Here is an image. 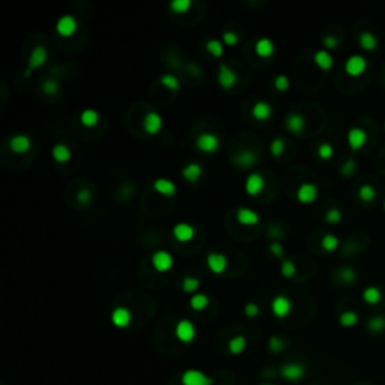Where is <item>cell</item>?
I'll return each mask as SVG.
<instances>
[{
    "instance_id": "cell-1",
    "label": "cell",
    "mask_w": 385,
    "mask_h": 385,
    "mask_svg": "<svg viewBox=\"0 0 385 385\" xmlns=\"http://www.w3.org/2000/svg\"><path fill=\"white\" fill-rule=\"evenodd\" d=\"M367 69V60L363 54H352L345 62V72L349 77H360Z\"/></svg>"
},
{
    "instance_id": "cell-2",
    "label": "cell",
    "mask_w": 385,
    "mask_h": 385,
    "mask_svg": "<svg viewBox=\"0 0 385 385\" xmlns=\"http://www.w3.org/2000/svg\"><path fill=\"white\" fill-rule=\"evenodd\" d=\"M175 335L182 343H191L196 338V327L188 319H181L175 327Z\"/></svg>"
},
{
    "instance_id": "cell-3",
    "label": "cell",
    "mask_w": 385,
    "mask_h": 385,
    "mask_svg": "<svg viewBox=\"0 0 385 385\" xmlns=\"http://www.w3.org/2000/svg\"><path fill=\"white\" fill-rule=\"evenodd\" d=\"M181 382L182 385H212V378L197 368H188L182 373Z\"/></svg>"
},
{
    "instance_id": "cell-4",
    "label": "cell",
    "mask_w": 385,
    "mask_h": 385,
    "mask_svg": "<svg viewBox=\"0 0 385 385\" xmlns=\"http://www.w3.org/2000/svg\"><path fill=\"white\" fill-rule=\"evenodd\" d=\"M280 376L287 381V382H298L304 378L305 375V368L302 364L298 363H287L280 367Z\"/></svg>"
},
{
    "instance_id": "cell-5",
    "label": "cell",
    "mask_w": 385,
    "mask_h": 385,
    "mask_svg": "<svg viewBox=\"0 0 385 385\" xmlns=\"http://www.w3.org/2000/svg\"><path fill=\"white\" fill-rule=\"evenodd\" d=\"M45 60H47V49L44 47V45H36V47L32 50L29 56V60H27V69H26V77H30L33 69L42 67L45 64Z\"/></svg>"
},
{
    "instance_id": "cell-6",
    "label": "cell",
    "mask_w": 385,
    "mask_h": 385,
    "mask_svg": "<svg viewBox=\"0 0 385 385\" xmlns=\"http://www.w3.org/2000/svg\"><path fill=\"white\" fill-rule=\"evenodd\" d=\"M271 310L275 318H286L292 312V301L283 294L275 295L271 301Z\"/></svg>"
},
{
    "instance_id": "cell-7",
    "label": "cell",
    "mask_w": 385,
    "mask_h": 385,
    "mask_svg": "<svg viewBox=\"0 0 385 385\" xmlns=\"http://www.w3.org/2000/svg\"><path fill=\"white\" fill-rule=\"evenodd\" d=\"M151 262H152V267L155 268L158 272H166L168 269H172L173 267V256L166 251V250H157L155 253L152 254L151 257Z\"/></svg>"
},
{
    "instance_id": "cell-8",
    "label": "cell",
    "mask_w": 385,
    "mask_h": 385,
    "mask_svg": "<svg viewBox=\"0 0 385 385\" xmlns=\"http://www.w3.org/2000/svg\"><path fill=\"white\" fill-rule=\"evenodd\" d=\"M196 146L202 152H215L220 146V138L212 133H202L196 138Z\"/></svg>"
},
{
    "instance_id": "cell-9",
    "label": "cell",
    "mask_w": 385,
    "mask_h": 385,
    "mask_svg": "<svg viewBox=\"0 0 385 385\" xmlns=\"http://www.w3.org/2000/svg\"><path fill=\"white\" fill-rule=\"evenodd\" d=\"M346 140H348V145L352 151H358V149L364 148V145L367 143V133L360 127H352L348 131Z\"/></svg>"
},
{
    "instance_id": "cell-10",
    "label": "cell",
    "mask_w": 385,
    "mask_h": 385,
    "mask_svg": "<svg viewBox=\"0 0 385 385\" xmlns=\"http://www.w3.org/2000/svg\"><path fill=\"white\" fill-rule=\"evenodd\" d=\"M318 194H319V188L318 185L312 182H304L298 187L297 190V199L300 200L301 203H312L318 199Z\"/></svg>"
},
{
    "instance_id": "cell-11",
    "label": "cell",
    "mask_w": 385,
    "mask_h": 385,
    "mask_svg": "<svg viewBox=\"0 0 385 385\" xmlns=\"http://www.w3.org/2000/svg\"><path fill=\"white\" fill-rule=\"evenodd\" d=\"M217 80H218L221 87L230 89V87H234L236 84L238 77H236L235 71L230 68L229 65L220 64V68H218V72H217Z\"/></svg>"
},
{
    "instance_id": "cell-12",
    "label": "cell",
    "mask_w": 385,
    "mask_h": 385,
    "mask_svg": "<svg viewBox=\"0 0 385 385\" xmlns=\"http://www.w3.org/2000/svg\"><path fill=\"white\" fill-rule=\"evenodd\" d=\"M56 30H57V33L60 36H65V38L71 36L75 32V30H77V20H75V17H72V15H69V14L62 15V17H60L57 20V23H56Z\"/></svg>"
},
{
    "instance_id": "cell-13",
    "label": "cell",
    "mask_w": 385,
    "mask_h": 385,
    "mask_svg": "<svg viewBox=\"0 0 385 385\" xmlns=\"http://www.w3.org/2000/svg\"><path fill=\"white\" fill-rule=\"evenodd\" d=\"M265 188V179L259 172H253L245 179V191L250 196H257L262 190Z\"/></svg>"
},
{
    "instance_id": "cell-14",
    "label": "cell",
    "mask_w": 385,
    "mask_h": 385,
    "mask_svg": "<svg viewBox=\"0 0 385 385\" xmlns=\"http://www.w3.org/2000/svg\"><path fill=\"white\" fill-rule=\"evenodd\" d=\"M163 128V117L161 115H158L157 112H149L145 115L143 117V130L153 135V134H157L160 133V130Z\"/></svg>"
},
{
    "instance_id": "cell-15",
    "label": "cell",
    "mask_w": 385,
    "mask_h": 385,
    "mask_svg": "<svg viewBox=\"0 0 385 385\" xmlns=\"http://www.w3.org/2000/svg\"><path fill=\"white\" fill-rule=\"evenodd\" d=\"M131 319H133V315H131L130 309H127V307H124V305L116 307V309L112 312V322H113V325L117 328H127L131 323Z\"/></svg>"
},
{
    "instance_id": "cell-16",
    "label": "cell",
    "mask_w": 385,
    "mask_h": 385,
    "mask_svg": "<svg viewBox=\"0 0 385 385\" xmlns=\"http://www.w3.org/2000/svg\"><path fill=\"white\" fill-rule=\"evenodd\" d=\"M206 265L214 274H221L227 268V257L221 253H209L206 257Z\"/></svg>"
},
{
    "instance_id": "cell-17",
    "label": "cell",
    "mask_w": 385,
    "mask_h": 385,
    "mask_svg": "<svg viewBox=\"0 0 385 385\" xmlns=\"http://www.w3.org/2000/svg\"><path fill=\"white\" fill-rule=\"evenodd\" d=\"M173 236L179 241V242H188L194 238V227L190 223H178L173 227Z\"/></svg>"
},
{
    "instance_id": "cell-18",
    "label": "cell",
    "mask_w": 385,
    "mask_h": 385,
    "mask_svg": "<svg viewBox=\"0 0 385 385\" xmlns=\"http://www.w3.org/2000/svg\"><path fill=\"white\" fill-rule=\"evenodd\" d=\"M9 146L14 152L17 153H24L30 149L32 146V140H30V137L26 135V134H15L11 137L9 140Z\"/></svg>"
},
{
    "instance_id": "cell-19",
    "label": "cell",
    "mask_w": 385,
    "mask_h": 385,
    "mask_svg": "<svg viewBox=\"0 0 385 385\" xmlns=\"http://www.w3.org/2000/svg\"><path fill=\"white\" fill-rule=\"evenodd\" d=\"M153 190H155L157 193H160V194H163V196L172 197L176 193V184L172 179L157 178L155 181H153Z\"/></svg>"
},
{
    "instance_id": "cell-20",
    "label": "cell",
    "mask_w": 385,
    "mask_h": 385,
    "mask_svg": "<svg viewBox=\"0 0 385 385\" xmlns=\"http://www.w3.org/2000/svg\"><path fill=\"white\" fill-rule=\"evenodd\" d=\"M236 220L241 224L253 226V224L259 223L260 217H259V214L256 211H253L250 208H238V211H236Z\"/></svg>"
},
{
    "instance_id": "cell-21",
    "label": "cell",
    "mask_w": 385,
    "mask_h": 385,
    "mask_svg": "<svg viewBox=\"0 0 385 385\" xmlns=\"http://www.w3.org/2000/svg\"><path fill=\"white\" fill-rule=\"evenodd\" d=\"M286 128L294 134L302 133L305 128V117L300 113H290L286 117Z\"/></svg>"
},
{
    "instance_id": "cell-22",
    "label": "cell",
    "mask_w": 385,
    "mask_h": 385,
    "mask_svg": "<svg viewBox=\"0 0 385 385\" xmlns=\"http://www.w3.org/2000/svg\"><path fill=\"white\" fill-rule=\"evenodd\" d=\"M358 44L364 51H375L379 45V41L375 33L368 32V30H364V32H361L358 36Z\"/></svg>"
},
{
    "instance_id": "cell-23",
    "label": "cell",
    "mask_w": 385,
    "mask_h": 385,
    "mask_svg": "<svg viewBox=\"0 0 385 385\" xmlns=\"http://www.w3.org/2000/svg\"><path fill=\"white\" fill-rule=\"evenodd\" d=\"M313 60H315V64L323 71L331 69L334 65V57L331 56V53L328 50H318L313 56Z\"/></svg>"
},
{
    "instance_id": "cell-24",
    "label": "cell",
    "mask_w": 385,
    "mask_h": 385,
    "mask_svg": "<svg viewBox=\"0 0 385 385\" xmlns=\"http://www.w3.org/2000/svg\"><path fill=\"white\" fill-rule=\"evenodd\" d=\"M254 50H256V54L260 56V57H269L274 53L275 47H274V42L269 38L264 36V38H259L256 41Z\"/></svg>"
},
{
    "instance_id": "cell-25",
    "label": "cell",
    "mask_w": 385,
    "mask_h": 385,
    "mask_svg": "<svg viewBox=\"0 0 385 385\" xmlns=\"http://www.w3.org/2000/svg\"><path fill=\"white\" fill-rule=\"evenodd\" d=\"M363 301L368 305H376L382 301V290L378 286H367L363 290Z\"/></svg>"
},
{
    "instance_id": "cell-26",
    "label": "cell",
    "mask_w": 385,
    "mask_h": 385,
    "mask_svg": "<svg viewBox=\"0 0 385 385\" xmlns=\"http://www.w3.org/2000/svg\"><path fill=\"white\" fill-rule=\"evenodd\" d=\"M253 116L259 120H267L271 117L272 115V107L269 102L267 101H257L254 105H253V110H251Z\"/></svg>"
},
{
    "instance_id": "cell-27",
    "label": "cell",
    "mask_w": 385,
    "mask_h": 385,
    "mask_svg": "<svg viewBox=\"0 0 385 385\" xmlns=\"http://www.w3.org/2000/svg\"><path fill=\"white\" fill-rule=\"evenodd\" d=\"M227 348H229V352L232 353V355H239L245 351L247 348V338L244 335H235L229 340L227 343Z\"/></svg>"
},
{
    "instance_id": "cell-28",
    "label": "cell",
    "mask_w": 385,
    "mask_h": 385,
    "mask_svg": "<svg viewBox=\"0 0 385 385\" xmlns=\"http://www.w3.org/2000/svg\"><path fill=\"white\" fill-rule=\"evenodd\" d=\"M234 161L235 164L241 166V167H251L256 164V153L251 152V151H241L239 153L234 157Z\"/></svg>"
},
{
    "instance_id": "cell-29",
    "label": "cell",
    "mask_w": 385,
    "mask_h": 385,
    "mask_svg": "<svg viewBox=\"0 0 385 385\" xmlns=\"http://www.w3.org/2000/svg\"><path fill=\"white\" fill-rule=\"evenodd\" d=\"M51 155H53L54 161H57V163L62 164V163H67V161L71 160V151H69V148H68L67 145H64V143H57V145L53 146Z\"/></svg>"
},
{
    "instance_id": "cell-30",
    "label": "cell",
    "mask_w": 385,
    "mask_h": 385,
    "mask_svg": "<svg viewBox=\"0 0 385 385\" xmlns=\"http://www.w3.org/2000/svg\"><path fill=\"white\" fill-rule=\"evenodd\" d=\"M182 176L190 182H196L202 176V166L199 163H190L182 168Z\"/></svg>"
},
{
    "instance_id": "cell-31",
    "label": "cell",
    "mask_w": 385,
    "mask_h": 385,
    "mask_svg": "<svg viewBox=\"0 0 385 385\" xmlns=\"http://www.w3.org/2000/svg\"><path fill=\"white\" fill-rule=\"evenodd\" d=\"M100 120V113L94 109H86L80 113V122L84 127H95Z\"/></svg>"
},
{
    "instance_id": "cell-32",
    "label": "cell",
    "mask_w": 385,
    "mask_h": 385,
    "mask_svg": "<svg viewBox=\"0 0 385 385\" xmlns=\"http://www.w3.org/2000/svg\"><path fill=\"white\" fill-rule=\"evenodd\" d=\"M367 330L372 334H382L385 331V316L378 315L368 319L367 322Z\"/></svg>"
},
{
    "instance_id": "cell-33",
    "label": "cell",
    "mask_w": 385,
    "mask_h": 385,
    "mask_svg": "<svg viewBox=\"0 0 385 385\" xmlns=\"http://www.w3.org/2000/svg\"><path fill=\"white\" fill-rule=\"evenodd\" d=\"M337 279L343 285H352L353 282H357V271L351 267H343L337 271Z\"/></svg>"
},
{
    "instance_id": "cell-34",
    "label": "cell",
    "mask_w": 385,
    "mask_h": 385,
    "mask_svg": "<svg viewBox=\"0 0 385 385\" xmlns=\"http://www.w3.org/2000/svg\"><path fill=\"white\" fill-rule=\"evenodd\" d=\"M209 305V297L206 294H194L190 298V307L196 312H202Z\"/></svg>"
},
{
    "instance_id": "cell-35",
    "label": "cell",
    "mask_w": 385,
    "mask_h": 385,
    "mask_svg": "<svg viewBox=\"0 0 385 385\" xmlns=\"http://www.w3.org/2000/svg\"><path fill=\"white\" fill-rule=\"evenodd\" d=\"M376 197V190L370 185V184H364L358 188V199L364 203H370L373 202Z\"/></svg>"
},
{
    "instance_id": "cell-36",
    "label": "cell",
    "mask_w": 385,
    "mask_h": 385,
    "mask_svg": "<svg viewBox=\"0 0 385 385\" xmlns=\"http://www.w3.org/2000/svg\"><path fill=\"white\" fill-rule=\"evenodd\" d=\"M338 322H340V325L345 328H352L358 323V315L352 310H346L338 316Z\"/></svg>"
},
{
    "instance_id": "cell-37",
    "label": "cell",
    "mask_w": 385,
    "mask_h": 385,
    "mask_svg": "<svg viewBox=\"0 0 385 385\" xmlns=\"http://www.w3.org/2000/svg\"><path fill=\"white\" fill-rule=\"evenodd\" d=\"M338 244H340V241H338V238L333 234H327V235H323L322 241H320V245H322V249L328 251V253H333L338 249Z\"/></svg>"
},
{
    "instance_id": "cell-38",
    "label": "cell",
    "mask_w": 385,
    "mask_h": 385,
    "mask_svg": "<svg viewBox=\"0 0 385 385\" xmlns=\"http://www.w3.org/2000/svg\"><path fill=\"white\" fill-rule=\"evenodd\" d=\"M206 50L214 56V57H221L224 53V45L218 39H209L206 42Z\"/></svg>"
},
{
    "instance_id": "cell-39",
    "label": "cell",
    "mask_w": 385,
    "mask_h": 385,
    "mask_svg": "<svg viewBox=\"0 0 385 385\" xmlns=\"http://www.w3.org/2000/svg\"><path fill=\"white\" fill-rule=\"evenodd\" d=\"M161 84L167 89H170V90H178L181 87L179 84V80H178V77L173 75V74H164L161 79H160Z\"/></svg>"
},
{
    "instance_id": "cell-40",
    "label": "cell",
    "mask_w": 385,
    "mask_h": 385,
    "mask_svg": "<svg viewBox=\"0 0 385 385\" xmlns=\"http://www.w3.org/2000/svg\"><path fill=\"white\" fill-rule=\"evenodd\" d=\"M200 287V280L196 279V277H185V279L182 280V289L184 292H187V294H193Z\"/></svg>"
},
{
    "instance_id": "cell-41",
    "label": "cell",
    "mask_w": 385,
    "mask_h": 385,
    "mask_svg": "<svg viewBox=\"0 0 385 385\" xmlns=\"http://www.w3.org/2000/svg\"><path fill=\"white\" fill-rule=\"evenodd\" d=\"M318 155H319L320 160H331L333 155H334V148H333V145L328 143V142L320 143L319 148H318Z\"/></svg>"
},
{
    "instance_id": "cell-42",
    "label": "cell",
    "mask_w": 385,
    "mask_h": 385,
    "mask_svg": "<svg viewBox=\"0 0 385 385\" xmlns=\"http://www.w3.org/2000/svg\"><path fill=\"white\" fill-rule=\"evenodd\" d=\"M342 218H343V214H342V211L338 209V208H331V209H328L327 214H325V221L330 223V224H337V223H340Z\"/></svg>"
},
{
    "instance_id": "cell-43",
    "label": "cell",
    "mask_w": 385,
    "mask_h": 385,
    "mask_svg": "<svg viewBox=\"0 0 385 385\" xmlns=\"http://www.w3.org/2000/svg\"><path fill=\"white\" fill-rule=\"evenodd\" d=\"M268 349L274 353H279L285 349V340L279 335H272L268 342Z\"/></svg>"
},
{
    "instance_id": "cell-44",
    "label": "cell",
    "mask_w": 385,
    "mask_h": 385,
    "mask_svg": "<svg viewBox=\"0 0 385 385\" xmlns=\"http://www.w3.org/2000/svg\"><path fill=\"white\" fill-rule=\"evenodd\" d=\"M269 151H271V153L274 157H280L283 153V151H285V140H283V138H280V137L272 138V142L269 145Z\"/></svg>"
},
{
    "instance_id": "cell-45",
    "label": "cell",
    "mask_w": 385,
    "mask_h": 385,
    "mask_svg": "<svg viewBox=\"0 0 385 385\" xmlns=\"http://www.w3.org/2000/svg\"><path fill=\"white\" fill-rule=\"evenodd\" d=\"M295 272H297V267H295L294 262H292L290 259L283 260V264H282V274L286 277V279H290V277H294Z\"/></svg>"
},
{
    "instance_id": "cell-46",
    "label": "cell",
    "mask_w": 385,
    "mask_h": 385,
    "mask_svg": "<svg viewBox=\"0 0 385 385\" xmlns=\"http://www.w3.org/2000/svg\"><path fill=\"white\" fill-rule=\"evenodd\" d=\"M190 6H191V2H190V0H173V2L170 3V8H172L175 12H179V14L188 11Z\"/></svg>"
},
{
    "instance_id": "cell-47",
    "label": "cell",
    "mask_w": 385,
    "mask_h": 385,
    "mask_svg": "<svg viewBox=\"0 0 385 385\" xmlns=\"http://www.w3.org/2000/svg\"><path fill=\"white\" fill-rule=\"evenodd\" d=\"M274 86L277 90H287L289 89V79H287V75L285 74H279L274 79Z\"/></svg>"
},
{
    "instance_id": "cell-48",
    "label": "cell",
    "mask_w": 385,
    "mask_h": 385,
    "mask_svg": "<svg viewBox=\"0 0 385 385\" xmlns=\"http://www.w3.org/2000/svg\"><path fill=\"white\" fill-rule=\"evenodd\" d=\"M355 170H357V164H355V161L351 158V160L343 163V166L340 168V173L343 176H352L353 173H355Z\"/></svg>"
},
{
    "instance_id": "cell-49",
    "label": "cell",
    "mask_w": 385,
    "mask_h": 385,
    "mask_svg": "<svg viewBox=\"0 0 385 385\" xmlns=\"http://www.w3.org/2000/svg\"><path fill=\"white\" fill-rule=\"evenodd\" d=\"M322 44L327 50H335L338 47V39L334 35H327V36H323Z\"/></svg>"
},
{
    "instance_id": "cell-50",
    "label": "cell",
    "mask_w": 385,
    "mask_h": 385,
    "mask_svg": "<svg viewBox=\"0 0 385 385\" xmlns=\"http://www.w3.org/2000/svg\"><path fill=\"white\" fill-rule=\"evenodd\" d=\"M42 89H44L45 94L53 95V94H56V92L59 90V84H57V82H56V80H53V79H49V80H45V82H44V84H42Z\"/></svg>"
},
{
    "instance_id": "cell-51",
    "label": "cell",
    "mask_w": 385,
    "mask_h": 385,
    "mask_svg": "<svg viewBox=\"0 0 385 385\" xmlns=\"http://www.w3.org/2000/svg\"><path fill=\"white\" fill-rule=\"evenodd\" d=\"M259 305L256 302H247L244 307V313L247 318H256L259 315Z\"/></svg>"
},
{
    "instance_id": "cell-52",
    "label": "cell",
    "mask_w": 385,
    "mask_h": 385,
    "mask_svg": "<svg viewBox=\"0 0 385 385\" xmlns=\"http://www.w3.org/2000/svg\"><path fill=\"white\" fill-rule=\"evenodd\" d=\"M238 41H239V38H238V35L235 33V32H230V30H226V32L223 33V42L226 44V45H236L238 44Z\"/></svg>"
},
{
    "instance_id": "cell-53",
    "label": "cell",
    "mask_w": 385,
    "mask_h": 385,
    "mask_svg": "<svg viewBox=\"0 0 385 385\" xmlns=\"http://www.w3.org/2000/svg\"><path fill=\"white\" fill-rule=\"evenodd\" d=\"M90 199H92V193L87 188H82L77 193V200H79V203L82 205H87L90 202Z\"/></svg>"
},
{
    "instance_id": "cell-54",
    "label": "cell",
    "mask_w": 385,
    "mask_h": 385,
    "mask_svg": "<svg viewBox=\"0 0 385 385\" xmlns=\"http://www.w3.org/2000/svg\"><path fill=\"white\" fill-rule=\"evenodd\" d=\"M269 250H271V253H272L274 256H277V257H282V256H283V253H285V250H283V247H282V244H280L279 241H274V242H271V245H269Z\"/></svg>"
},
{
    "instance_id": "cell-55",
    "label": "cell",
    "mask_w": 385,
    "mask_h": 385,
    "mask_svg": "<svg viewBox=\"0 0 385 385\" xmlns=\"http://www.w3.org/2000/svg\"><path fill=\"white\" fill-rule=\"evenodd\" d=\"M384 211H385V200H384Z\"/></svg>"
},
{
    "instance_id": "cell-56",
    "label": "cell",
    "mask_w": 385,
    "mask_h": 385,
    "mask_svg": "<svg viewBox=\"0 0 385 385\" xmlns=\"http://www.w3.org/2000/svg\"><path fill=\"white\" fill-rule=\"evenodd\" d=\"M262 385H272V384H262Z\"/></svg>"
},
{
    "instance_id": "cell-57",
    "label": "cell",
    "mask_w": 385,
    "mask_h": 385,
    "mask_svg": "<svg viewBox=\"0 0 385 385\" xmlns=\"http://www.w3.org/2000/svg\"><path fill=\"white\" fill-rule=\"evenodd\" d=\"M384 131H385V122H384Z\"/></svg>"
}]
</instances>
